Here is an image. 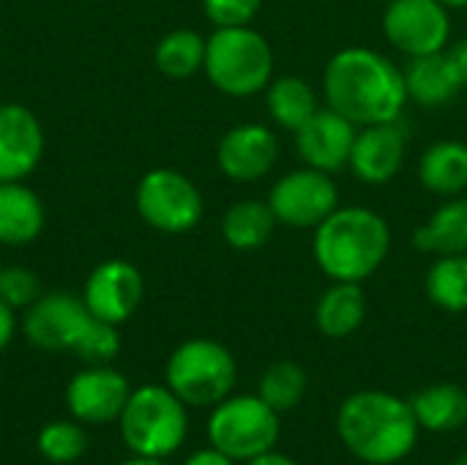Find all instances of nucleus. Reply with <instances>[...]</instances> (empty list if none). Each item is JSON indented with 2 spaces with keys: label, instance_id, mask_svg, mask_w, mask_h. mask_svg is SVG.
Segmentation results:
<instances>
[{
  "label": "nucleus",
  "instance_id": "f257e3e1",
  "mask_svg": "<svg viewBox=\"0 0 467 465\" xmlns=\"http://www.w3.org/2000/svg\"><path fill=\"white\" fill-rule=\"evenodd\" d=\"M323 90L328 107L356 126L400 121L408 104L402 69L369 47L334 52L323 71Z\"/></svg>",
  "mask_w": 467,
  "mask_h": 465
},
{
  "label": "nucleus",
  "instance_id": "f03ea898",
  "mask_svg": "<svg viewBox=\"0 0 467 465\" xmlns=\"http://www.w3.org/2000/svg\"><path fill=\"white\" fill-rule=\"evenodd\" d=\"M337 433L348 452L361 463L394 465L416 449L421 428L408 400L364 389L339 406Z\"/></svg>",
  "mask_w": 467,
  "mask_h": 465
},
{
  "label": "nucleus",
  "instance_id": "7ed1b4c3",
  "mask_svg": "<svg viewBox=\"0 0 467 465\" xmlns=\"http://www.w3.org/2000/svg\"><path fill=\"white\" fill-rule=\"evenodd\" d=\"M391 249L389 222L364 206H339L315 227V260L334 282L369 280Z\"/></svg>",
  "mask_w": 467,
  "mask_h": 465
},
{
  "label": "nucleus",
  "instance_id": "20e7f679",
  "mask_svg": "<svg viewBox=\"0 0 467 465\" xmlns=\"http://www.w3.org/2000/svg\"><path fill=\"white\" fill-rule=\"evenodd\" d=\"M202 71L224 96H254L271 82L274 49L265 36L249 25L216 27L205 44Z\"/></svg>",
  "mask_w": 467,
  "mask_h": 465
},
{
  "label": "nucleus",
  "instance_id": "39448f33",
  "mask_svg": "<svg viewBox=\"0 0 467 465\" xmlns=\"http://www.w3.org/2000/svg\"><path fill=\"white\" fill-rule=\"evenodd\" d=\"M120 422L123 444L140 458H170L189 430L186 403L170 386H140L129 395Z\"/></svg>",
  "mask_w": 467,
  "mask_h": 465
},
{
  "label": "nucleus",
  "instance_id": "423d86ee",
  "mask_svg": "<svg viewBox=\"0 0 467 465\" xmlns=\"http://www.w3.org/2000/svg\"><path fill=\"white\" fill-rule=\"evenodd\" d=\"M164 378L186 406L208 408L230 397L238 381V365L222 343L197 337L172 351Z\"/></svg>",
  "mask_w": 467,
  "mask_h": 465
},
{
  "label": "nucleus",
  "instance_id": "0eeeda50",
  "mask_svg": "<svg viewBox=\"0 0 467 465\" xmlns=\"http://www.w3.org/2000/svg\"><path fill=\"white\" fill-rule=\"evenodd\" d=\"M279 428V414L260 395H241L213 406L208 441L235 463H249L276 449Z\"/></svg>",
  "mask_w": 467,
  "mask_h": 465
},
{
  "label": "nucleus",
  "instance_id": "6e6552de",
  "mask_svg": "<svg viewBox=\"0 0 467 465\" xmlns=\"http://www.w3.org/2000/svg\"><path fill=\"white\" fill-rule=\"evenodd\" d=\"M137 211L153 230L189 233L202 219L200 189L178 170L159 167L142 175L137 186Z\"/></svg>",
  "mask_w": 467,
  "mask_h": 465
},
{
  "label": "nucleus",
  "instance_id": "1a4fd4ad",
  "mask_svg": "<svg viewBox=\"0 0 467 465\" xmlns=\"http://www.w3.org/2000/svg\"><path fill=\"white\" fill-rule=\"evenodd\" d=\"M268 206L279 225L296 230H315L328 214L339 208V189L331 173L301 167L285 173L268 195Z\"/></svg>",
  "mask_w": 467,
  "mask_h": 465
},
{
  "label": "nucleus",
  "instance_id": "9d476101",
  "mask_svg": "<svg viewBox=\"0 0 467 465\" xmlns=\"http://www.w3.org/2000/svg\"><path fill=\"white\" fill-rule=\"evenodd\" d=\"M451 8L441 0H389L383 11V33L394 49L408 58L432 55L449 47Z\"/></svg>",
  "mask_w": 467,
  "mask_h": 465
},
{
  "label": "nucleus",
  "instance_id": "9b49d317",
  "mask_svg": "<svg viewBox=\"0 0 467 465\" xmlns=\"http://www.w3.org/2000/svg\"><path fill=\"white\" fill-rule=\"evenodd\" d=\"M90 310L82 299L71 293H47L38 296L25 312V337L41 351H74Z\"/></svg>",
  "mask_w": 467,
  "mask_h": 465
},
{
  "label": "nucleus",
  "instance_id": "f8f14e48",
  "mask_svg": "<svg viewBox=\"0 0 467 465\" xmlns=\"http://www.w3.org/2000/svg\"><path fill=\"white\" fill-rule=\"evenodd\" d=\"M82 301L90 315L120 326L142 301V274L129 260H104L90 271Z\"/></svg>",
  "mask_w": 467,
  "mask_h": 465
},
{
  "label": "nucleus",
  "instance_id": "ddd939ff",
  "mask_svg": "<svg viewBox=\"0 0 467 465\" xmlns=\"http://www.w3.org/2000/svg\"><path fill=\"white\" fill-rule=\"evenodd\" d=\"M129 395V381L118 370L107 365H90L71 378L66 389V406L77 422L104 425L123 414Z\"/></svg>",
  "mask_w": 467,
  "mask_h": 465
},
{
  "label": "nucleus",
  "instance_id": "4468645a",
  "mask_svg": "<svg viewBox=\"0 0 467 465\" xmlns=\"http://www.w3.org/2000/svg\"><path fill=\"white\" fill-rule=\"evenodd\" d=\"M279 156V143L276 134L263 126V123H241L233 126L216 148V164L219 170L235 181V184H249L260 181L271 173Z\"/></svg>",
  "mask_w": 467,
  "mask_h": 465
},
{
  "label": "nucleus",
  "instance_id": "2eb2a0df",
  "mask_svg": "<svg viewBox=\"0 0 467 465\" xmlns=\"http://www.w3.org/2000/svg\"><path fill=\"white\" fill-rule=\"evenodd\" d=\"M405 153L408 137L400 121L358 126L348 167L356 173L358 181L369 186H383L397 178V173L405 164Z\"/></svg>",
  "mask_w": 467,
  "mask_h": 465
},
{
  "label": "nucleus",
  "instance_id": "dca6fc26",
  "mask_svg": "<svg viewBox=\"0 0 467 465\" xmlns=\"http://www.w3.org/2000/svg\"><path fill=\"white\" fill-rule=\"evenodd\" d=\"M356 134H358L356 123H350L337 110L323 107L296 132V148L306 167L334 173L348 167Z\"/></svg>",
  "mask_w": 467,
  "mask_h": 465
},
{
  "label": "nucleus",
  "instance_id": "f3484780",
  "mask_svg": "<svg viewBox=\"0 0 467 465\" xmlns=\"http://www.w3.org/2000/svg\"><path fill=\"white\" fill-rule=\"evenodd\" d=\"M44 153V129L22 104H0V181L27 178Z\"/></svg>",
  "mask_w": 467,
  "mask_h": 465
},
{
  "label": "nucleus",
  "instance_id": "a211bd4d",
  "mask_svg": "<svg viewBox=\"0 0 467 465\" xmlns=\"http://www.w3.org/2000/svg\"><path fill=\"white\" fill-rule=\"evenodd\" d=\"M44 230V206L22 181H0V244L25 247Z\"/></svg>",
  "mask_w": 467,
  "mask_h": 465
},
{
  "label": "nucleus",
  "instance_id": "6ab92c4d",
  "mask_svg": "<svg viewBox=\"0 0 467 465\" xmlns=\"http://www.w3.org/2000/svg\"><path fill=\"white\" fill-rule=\"evenodd\" d=\"M402 74H405L408 99H413L421 107H443L462 88L451 60L446 58V49L410 58V63L402 69Z\"/></svg>",
  "mask_w": 467,
  "mask_h": 465
},
{
  "label": "nucleus",
  "instance_id": "aec40b11",
  "mask_svg": "<svg viewBox=\"0 0 467 465\" xmlns=\"http://www.w3.org/2000/svg\"><path fill=\"white\" fill-rule=\"evenodd\" d=\"M413 244L427 255H467V197H446L413 233Z\"/></svg>",
  "mask_w": 467,
  "mask_h": 465
},
{
  "label": "nucleus",
  "instance_id": "412c9836",
  "mask_svg": "<svg viewBox=\"0 0 467 465\" xmlns=\"http://www.w3.org/2000/svg\"><path fill=\"white\" fill-rule=\"evenodd\" d=\"M419 181L427 192L457 197L467 189V143L438 140L419 159Z\"/></svg>",
  "mask_w": 467,
  "mask_h": 465
},
{
  "label": "nucleus",
  "instance_id": "4be33fe9",
  "mask_svg": "<svg viewBox=\"0 0 467 465\" xmlns=\"http://www.w3.org/2000/svg\"><path fill=\"white\" fill-rule=\"evenodd\" d=\"M367 318V296L361 282H334L315 307L317 329L331 337L342 340L361 329Z\"/></svg>",
  "mask_w": 467,
  "mask_h": 465
},
{
  "label": "nucleus",
  "instance_id": "5701e85b",
  "mask_svg": "<svg viewBox=\"0 0 467 465\" xmlns=\"http://www.w3.org/2000/svg\"><path fill=\"white\" fill-rule=\"evenodd\" d=\"M410 406L421 430L454 433L467 425V389L460 384L427 386L410 400Z\"/></svg>",
  "mask_w": 467,
  "mask_h": 465
},
{
  "label": "nucleus",
  "instance_id": "b1692460",
  "mask_svg": "<svg viewBox=\"0 0 467 465\" xmlns=\"http://www.w3.org/2000/svg\"><path fill=\"white\" fill-rule=\"evenodd\" d=\"M276 217L268 206V200H238L227 208L222 219V236L224 241L238 252H254L268 244V238L276 230Z\"/></svg>",
  "mask_w": 467,
  "mask_h": 465
},
{
  "label": "nucleus",
  "instance_id": "393cba45",
  "mask_svg": "<svg viewBox=\"0 0 467 465\" xmlns=\"http://www.w3.org/2000/svg\"><path fill=\"white\" fill-rule=\"evenodd\" d=\"M265 107H268L271 121L276 126L293 132V134L320 110L315 88L306 79L290 77V74L268 82V88H265Z\"/></svg>",
  "mask_w": 467,
  "mask_h": 465
},
{
  "label": "nucleus",
  "instance_id": "a878e982",
  "mask_svg": "<svg viewBox=\"0 0 467 465\" xmlns=\"http://www.w3.org/2000/svg\"><path fill=\"white\" fill-rule=\"evenodd\" d=\"M205 44L208 38L197 30H172L156 44V69L170 79H189L205 66Z\"/></svg>",
  "mask_w": 467,
  "mask_h": 465
},
{
  "label": "nucleus",
  "instance_id": "bb28decb",
  "mask_svg": "<svg viewBox=\"0 0 467 465\" xmlns=\"http://www.w3.org/2000/svg\"><path fill=\"white\" fill-rule=\"evenodd\" d=\"M424 291L443 312H467V255H441L427 277Z\"/></svg>",
  "mask_w": 467,
  "mask_h": 465
},
{
  "label": "nucleus",
  "instance_id": "cd10ccee",
  "mask_svg": "<svg viewBox=\"0 0 467 465\" xmlns=\"http://www.w3.org/2000/svg\"><path fill=\"white\" fill-rule=\"evenodd\" d=\"M309 386V375L298 362H274L263 378H260V389L257 395L282 417L293 408H298V403L304 400Z\"/></svg>",
  "mask_w": 467,
  "mask_h": 465
},
{
  "label": "nucleus",
  "instance_id": "c85d7f7f",
  "mask_svg": "<svg viewBox=\"0 0 467 465\" xmlns=\"http://www.w3.org/2000/svg\"><path fill=\"white\" fill-rule=\"evenodd\" d=\"M88 436L77 422H49L38 433V452L52 463H74L85 455Z\"/></svg>",
  "mask_w": 467,
  "mask_h": 465
},
{
  "label": "nucleus",
  "instance_id": "c756f323",
  "mask_svg": "<svg viewBox=\"0 0 467 465\" xmlns=\"http://www.w3.org/2000/svg\"><path fill=\"white\" fill-rule=\"evenodd\" d=\"M74 356H79L88 365H109L118 354H120V334L115 323H107L96 315H90V321L85 323L74 351Z\"/></svg>",
  "mask_w": 467,
  "mask_h": 465
},
{
  "label": "nucleus",
  "instance_id": "7c9ffc66",
  "mask_svg": "<svg viewBox=\"0 0 467 465\" xmlns=\"http://www.w3.org/2000/svg\"><path fill=\"white\" fill-rule=\"evenodd\" d=\"M41 296L38 277L25 266H3L0 269V299L14 310H27Z\"/></svg>",
  "mask_w": 467,
  "mask_h": 465
},
{
  "label": "nucleus",
  "instance_id": "2f4dec72",
  "mask_svg": "<svg viewBox=\"0 0 467 465\" xmlns=\"http://www.w3.org/2000/svg\"><path fill=\"white\" fill-rule=\"evenodd\" d=\"M260 5L263 0H202V11L216 27L249 25L257 16Z\"/></svg>",
  "mask_w": 467,
  "mask_h": 465
},
{
  "label": "nucleus",
  "instance_id": "473e14b6",
  "mask_svg": "<svg viewBox=\"0 0 467 465\" xmlns=\"http://www.w3.org/2000/svg\"><path fill=\"white\" fill-rule=\"evenodd\" d=\"M446 58L451 60V66H454V71H457V77H460L462 88H465L467 85V38H460V41L449 44V47H446Z\"/></svg>",
  "mask_w": 467,
  "mask_h": 465
},
{
  "label": "nucleus",
  "instance_id": "72a5a7b5",
  "mask_svg": "<svg viewBox=\"0 0 467 465\" xmlns=\"http://www.w3.org/2000/svg\"><path fill=\"white\" fill-rule=\"evenodd\" d=\"M14 329H16V318H14V307H8L3 299H0V351L11 343L14 337Z\"/></svg>",
  "mask_w": 467,
  "mask_h": 465
},
{
  "label": "nucleus",
  "instance_id": "f704fd0d",
  "mask_svg": "<svg viewBox=\"0 0 467 465\" xmlns=\"http://www.w3.org/2000/svg\"><path fill=\"white\" fill-rule=\"evenodd\" d=\"M183 465H235L233 458H227L224 452H219V449H200V452H194L189 460Z\"/></svg>",
  "mask_w": 467,
  "mask_h": 465
},
{
  "label": "nucleus",
  "instance_id": "c9c22d12",
  "mask_svg": "<svg viewBox=\"0 0 467 465\" xmlns=\"http://www.w3.org/2000/svg\"><path fill=\"white\" fill-rule=\"evenodd\" d=\"M246 465H298L293 458H287V455H282V452H265V455H260V458H254V460H249Z\"/></svg>",
  "mask_w": 467,
  "mask_h": 465
},
{
  "label": "nucleus",
  "instance_id": "e433bc0d",
  "mask_svg": "<svg viewBox=\"0 0 467 465\" xmlns=\"http://www.w3.org/2000/svg\"><path fill=\"white\" fill-rule=\"evenodd\" d=\"M120 465H167L164 460H159V458H140V455H134L131 460H126V463Z\"/></svg>",
  "mask_w": 467,
  "mask_h": 465
},
{
  "label": "nucleus",
  "instance_id": "4c0bfd02",
  "mask_svg": "<svg viewBox=\"0 0 467 465\" xmlns=\"http://www.w3.org/2000/svg\"><path fill=\"white\" fill-rule=\"evenodd\" d=\"M446 8H467V0H441Z\"/></svg>",
  "mask_w": 467,
  "mask_h": 465
},
{
  "label": "nucleus",
  "instance_id": "58836bf2",
  "mask_svg": "<svg viewBox=\"0 0 467 465\" xmlns=\"http://www.w3.org/2000/svg\"><path fill=\"white\" fill-rule=\"evenodd\" d=\"M451 465H467V452L465 455H460V458H457V460H454Z\"/></svg>",
  "mask_w": 467,
  "mask_h": 465
},
{
  "label": "nucleus",
  "instance_id": "ea45409f",
  "mask_svg": "<svg viewBox=\"0 0 467 465\" xmlns=\"http://www.w3.org/2000/svg\"><path fill=\"white\" fill-rule=\"evenodd\" d=\"M0 269H3V266H0Z\"/></svg>",
  "mask_w": 467,
  "mask_h": 465
}]
</instances>
